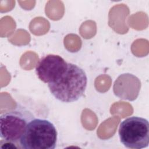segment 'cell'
I'll return each instance as SVG.
<instances>
[{
	"mask_svg": "<svg viewBox=\"0 0 149 149\" xmlns=\"http://www.w3.org/2000/svg\"><path fill=\"white\" fill-rule=\"evenodd\" d=\"M140 87V81L136 76L130 73H124L115 81L113 93L121 99L133 101L137 97Z\"/></svg>",
	"mask_w": 149,
	"mask_h": 149,
	"instance_id": "obj_6",
	"label": "cell"
},
{
	"mask_svg": "<svg viewBox=\"0 0 149 149\" xmlns=\"http://www.w3.org/2000/svg\"><path fill=\"white\" fill-rule=\"evenodd\" d=\"M87 77L83 69L75 64L68 63L63 74L56 81L48 84L51 93L63 102L77 101L84 94L87 87Z\"/></svg>",
	"mask_w": 149,
	"mask_h": 149,
	"instance_id": "obj_1",
	"label": "cell"
},
{
	"mask_svg": "<svg viewBox=\"0 0 149 149\" xmlns=\"http://www.w3.org/2000/svg\"><path fill=\"white\" fill-rule=\"evenodd\" d=\"M57 141V131L48 120L35 118L27 125L19 144L24 149H54Z\"/></svg>",
	"mask_w": 149,
	"mask_h": 149,
	"instance_id": "obj_2",
	"label": "cell"
},
{
	"mask_svg": "<svg viewBox=\"0 0 149 149\" xmlns=\"http://www.w3.org/2000/svg\"><path fill=\"white\" fill-rule=\"evenodd\" d=\"M120 142L127 148L141 149L149 144V123L146 119L132 116L123 120L119 128Z\"/></svg>",
	"mask_w": 149,
	"mask_h": 149,
	"instance_id": "obj_4",
	"label": "cell"
},
{
	"mask_svg": "<svg viewBox=\"0 0 149 149\" xmlns=\"http://www.w3.org/2000/svg\"><path fill=\"white\" fill-rule=\"evenodd\" d=\"M34 115L27 108L19 105L0 116V136L5 141L19 143L28 124Z\"/></svg>",
	"mask_w": 149,
	"mask_h": 149,
	"instance_id": "obj_3",
	"label": "cell"
},
{
	"mask_svg": "<svg viewBox=\"0 0 149 149\" xmlns=\"http://www.w3.org/2000/svg\"><path fill=\"white\" fill-rule=\"evenodd\" d=\"M67 68L68 63L61 56L48 54L40 59L36 66V72L40 80L48 84L59 79Z\"/></svg>",
	"mask_w": 149,
	"mask_h": 149,
	"instance_id": "obj_5",
	"label": "cell"
}]
</instances>
